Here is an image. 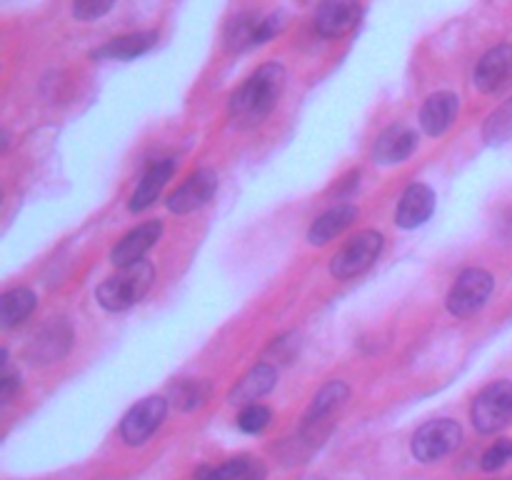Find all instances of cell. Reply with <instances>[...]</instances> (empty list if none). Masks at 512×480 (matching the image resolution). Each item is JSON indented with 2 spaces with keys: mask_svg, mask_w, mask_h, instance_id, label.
<instances>
[{
  "mask_svg": "<svg viewBox=\"0 0 512 480\" xmlns=\"http://www.w3.org/2000/svg\"><path fill=\"white\" fill-rule=\"evenodd\" d=\"M285 88V68L268 63L255 70L230 98V118L243 128L260 125L278 105Z\"/></svg>",
  "mask_w": 512,
  "mask_h": 480,
  "instance_id": "1",
  "label": "cell"
},
{
  "mask_svg": "<svg viewBox=\"0 0 512 480\" xmlns=\"http://www.w3.org/2000/svg\"><path fill=\"white\" fill-rule=\"evenodd\" d=\"M153 265L148 260H138L133 265H125L120 268V273L110 275L103 285L98 288V303L103 305L105 310H113V313H120V310L133 308L135 303L145 298V293L153 285Z\"/></svg>",
  "mask_w": 512,
  "mask_h": 480,
  "instance_id": "2",
  "label": "cell"
},
{
  "mask_svg": "<svg viewBox=\"0 0 512 480\" xmlns=\"http://www.w3.org/2000/svg\"><path fill=\"white\" fill-rule=\"evenodd\" d=\"M383 250V235L375 230H363L350 238L330 260V273L338 280H348L368 270Z\"/></svg>",
  "mask_w": 512,
  "mask_h": 480,
  "instance_id": "3",
  "label": "cell"
},
{
  "mask_svg": "<svg viewBox=\"0 0 512 480\" xmlns=\"http://www.w3.org/2000/svg\"><path fill=\"white\" fill-rule=\"evenodd\" d=\"M473 423L480 433H498L512 423V380L488 385L473 403Z\"/></svg>",
  "mask_w": 512,
  "mask_h": 480,
  "instance_id": "4",
  "label": "cell"
},
{
  "mask_svg": "<svg viewBox=\"0 0 512 480\" xmlns=\"http://www.w3.org/2000/svg\"><path fill=\"white\" fill-rule=\"evenodd\" d=\"M463 440V428L455 420H430L415 433L413 455L423 463H435L453 453Z\"/></svg>",
  "mask_w": 512,
  "mask_h": 480,
  "instance_id": "5",
  "label": "cell"
},
{
  "mask_svg": "<svg viewBox=\"0 0 512 480\" xmlns=\"http://www.w3.org/2000/svg\"><path fill=\"white\" fill-rule=\"evenodd\" d=\"M283 28V18L280 15H263L258 13H243L233 18L225 28V48L230 53H243V50L253 48V45L268 43L278 30Z\"/></svg>",
  "mask_w": 512,
  "mask_h": 480,
  "instance_id": "6",
  "label": "cell"
},
{
  "mask_svg": "<svg viewBox=\"0 0 512 480\" xmlns=\"http://www.w3.org/2000/svg\"><path fill=\"white\" fill-rule=\"evenodd\" d=\"M493 275L488 270L470 268L455 280V285L448 293V310L458 318L473 315L475 310L483 308L488 303L490 293H493Z\"/></svg>",
  "mask_w": 512,
  "mask_h": 480,
  "instance_id": "7",
  "label": "cell"
},
{
  "mask_svg": "<svg viewBox=\"0 0 512 480\" xmlns=\"http://www.w3.org/2000/svg\"><path fill=\"white\" fill-rule=\"evenodd\" d=\"M165 413H168V400L160 398V395H150L128 410V415L120 423V435L128 445L145 443L160 428Z\"/></svg>",
  "mask_w": 512,
  "mask_h": 480,
  "instance_id": "8",
  "label": "cell"
},
{
  "mask_svg": "<svg viewBox=\"0 0 512 480\" xmlns=\"http://www.w3.org/2000/svg\"><path fill=\"white\" fill-rule=\"evenodd\" d=\"M215 190H218V178H215L213 170H195L178 190L170 193L168 208L173 213H193V210L203 208L213 198Z\"/></svg>",
  "mask_w": 512,
  "mask_h": 480,
  "instance_id": "9",
  "label": "cell"
},
{
  "mask_svg": "<svg viewBox=\"0 0 512 480\" xmlns=\"http://www.w3.org/2000/svg\"><path fill=\"white\" fill-rule=\"evenodd\" d=\"M512 78V43L495 45L493 50L480 58V63L475 65V88L480 93H495V90L503 88L505 83Z\"/></svg>",
  "mask_w": 512,
  "mask_h": 480,
  "instance_id": "10",
  "label": "cell"
},
{
  "mask_svg": "<svg viewBox=\"0 0 512 480\" xmlns=\"http://www.w3.org/2000/svg\"><path fill=\"white\" fill-rule=\"evenodd\" d=\"M360 20L358 0H323L315 10V30L325 38H340Z\"/></svg>",
  "mask_w": 512,
  "mask_h": 480,
  "instance_id": "11",
  "label": "cell"
},
{
  "mask_svg": "<svg viewBox=\"0 0 512 480\" xmlns=\"http://www.w3.org/2000/svg\"><path fill=\"white\" fill-rule=\"evenodd\" d=\"M160 235H163V223H158V220L138 225V228L130 230V233L110 250V260H113L115 265H120V268L138 263V260H143V255L158 243Z\"/></svg>",
  "mask_w": 512,
  "mask_h": 480,
  "instance_id": "12",
  "label": "cell"
},
{
  "mask_svg": "<svg viewBox=\"0 0 512 480\" xmlns=\"http://www.w3.org/2000/svg\"><path fill=\"white\" fill-rule=\"evenodd\" d=\"M435 210V193L423 183L410 185L400 198L398 210H395V223L405 230H413L423 225Z\"/></svg>",
  "mask_w": 512,
  "mask_h": 480,
  "instance_id": "13",
  "label": "cell"
},
{
  "mask_svg": "<svg viewBox=\"0 0 512 480\" xmlns=\"http://www.w3.org/2000/svg\"><path fill=\"white\" fill-rule=\"evenodd\" d=\"M415 143H418V135H415L408 125H390V128L383 130L380 138L375 140V148H373L375 163H383V165L403 163V160L415 150Z\"/></svg>",
  "mask_w": 512,
  "mask_h": 480,
  "instance_id": "14",
  "label": "cell"
},
{
  "mask_svg": "<svg viewBox=\"0 0 512 480\" xmlns=\"http://www.w3.org/2000/svg\"><path fill=\"white\" fill-rule=\"evenodd\" d=\"M458 108L460 100L455 93H448V90H445V93L430 95V98L425 100L423 110H420V125H423L425 133L438 138V135H443L445 130L453 125Z\"/></svg>",
  "mask_w": 512,
  "mask_h": 480,
  "instance_id": "15",
  "label": "cell"
},
{
  "mask_svg": "<svg viewBox=\"0 0 512 480\" xmlns=\"http://www.w3.org/2000/svg\"><path fill=\"white\" fill-rule=\"evenodd\" d=\"M275 385V368L268 363H258L253 370L243 375L230 390L228 400L233 405H253L263 395H268Z\"/></svg>",
  "mask_w": 512,
  "mask_h": 480,
  "instance_id": "16",
  "label": "cell"
},
{
  "mask_svg": "<svg viewBox=\"0 0 512 480\" xmlns=\"http://www.w3.org/2000/svg\"><path fill=\"white\" fill-rule=\"evenodd\" d=\"M173 170H175V160L170 158L158 160L155 165H150V168L145 170L143 180H140L138 190L133 193L130 210H133V213H140V210H145L148 205H153L155 200H158L160 190L165 188V183H168L170 175H173Z\"/></svg>",
  "mask_w": 512,
  "mask_h": 480,
  "instance_id": "17",
  "label": "cell"
},
{
  "mask_svg": "<svg viewBox=\"0 0 512 480\" xmlns=\"http://www.w3.org/2000/svg\"><path fill=\"white\" fill-rule=\"evenodd\" d=\"M70 345V328L58 320L53 325H45L38 335H35L33 345H30V360L33 363H50V360H58L60 355L68 350Z\"/></svg>",
  "mask_w": 512,
  "mask_h": 480,
  "instance_id": "18",
  "label": "cell"
},
{
  "mask_svg": "<svg viewBox=\"0 0 512 480\" xmlns=\"http://www.w3.org/2000/svg\"><path fill=\"white\" fill-rule=\"evenodd\" d=\"M355 215H358L355 205H348V203L335 205V208H330L328 213H323L318 220H315L313 225H310L308 240L313 245L330 243L335 235H340L345 228H348L350 223H353Z\"/></svg>",
  "mask_w": 512,
  "mask_h": 480,
  "instance_id": "19",
  "label": "cell"
},
{
  "mask_svg": "<svg viewBox=\"0 0 512 480\" xmlns=\"http://www.w3.org/2000/svg\"><path fill=\"white\" fill-rule=\"evenodd\" d=\"M158 35L153 30H145V33H130L123 35V38L110 40L108 45L95 50V58H110V60H130L138 58V55L148 53L150 48L155 45Z\"/></svg>",
  "mask_w": 512,
  "mask_h": 480,
  "instance_id": "20",
  "label": "cell"
},
{
  "mask_svg": "<svg viewBox=\"0 0 512 480\" xmlns=\"http://www.w3.org/2000/svg\"><path fill=\"white\" fill-rule=\"evenodd\" d=\"M35 308V295L28 288H13L0 298V320H3V328H15L18 323H23Z\"/></svg>",
  "mask_w": 512,
  "mask_h": 480,
  "instance_id": "21",
  "label": "cell"
},
{
  "mask_svg": "<svg viewBox=\"0 0 512 480\" xmlns=\"http://www.w3.org/2000/svg\"><path fill=\"white\" fill-rule=\"evenodd\" d=\"M348 393L350 390L343 380H333V383H328L325 388H320V393L313 398V405H310L305 423L315 425L320 423V420L328 418L330 413H335V410L348 400Z\"/></svg>",
  "mask_w": 512,
  "mask_h": 480,
  "instance_id": "22",
  "label": "cell"
},
{
  "mask_svg": "<svg viewBox=\"0 0 512 480\" xmlns=\"http://www.w3.org/2000/svg\"><path fill=\"white\" fill-rule=\"evenodd\" d=\"M258 470L253 468L250 458H233L220 468H203L198 480H255Z\"/></svg>",
  "mask_w": 512,
  "mask_h": 480,
  "instance_id": "23",
  "label": "cell"
},
{
  "mask_svg": "<svg viewBox=\"0 0 512 480\" xmlns=\"http://www.w3.org/2000/svg\"><path fill=\"white\" fill-rule=\"evenodd\" d=\"M210 395V385L205 380H183V383L173 385L170 398L180 410H193L203 405Z\"/></svg>",
  "mask_w": 512,
  "mask_h": 480,
  "instance_id": "24",
  "label": "cell"
},
{
  "mask_svg": "<svg viewBox=\"0 0 512 480\" xmlns=\"http://www.w3.org/2000/svg\"><path fill=\"white\" fill-rule=\"evenodd\" d=\"M485 140L488 145H503L512 140V98L505 100L485 123Z\"/></svg>",
  "mask_w": 512,
  "mask_h": 480,
  "instance_id": "25",
  "label": "cell"
},
{
  "mask_svg": "<svg viewBox=\"0 0 512 480\" xmlns=\"http://www.w3.org/2000/svg\"><path fill=\"white\" fill-rule=\"evenodd\" d=\"M270 410L265 408V405H245L243 413L238 415V428L243 430V433H260V430H265L270 425Z\"/></svg>",
  "mask_w": 512,
  "mask_h": 480,
  "instance_id": "26",
  "label": "cell"
},
{
  "mask_svg": "<svg viewBox=\"0 0 512 480\" xmlns=\"http://www.w3.org/2000/svg\"><path fill=\"white\" fill-rule=\"evenodd\" d=\"M510 460H512V440H498V443L490 445V448L485 450L480 465H483V470L493 473V470H500L503 465H508Z\"/></svg>",
  "mask_w": 512,
  "mask_h": 480,
  "instance_id": "27",
  "label": "cell"
},
{
  "mask_svg": "<svg viewBox=\"0 0 512 480\" xmlns=\"http://www.w3.org/2000/svg\"><path fill=\"white\" fill-rule=\"evenodd\" d=\"M115 5V0H73V15L78 20H98Z\"/></svg>",
  "mask_w": 512,
  "mask_h": 480,
  "instance_id": "28",
  "label": "cell"
},
{
  "mask_svg": "<svg viewBox=\"0 0 512 480\" xmlns=\"http://www.w3.org/2000/svg\"><path fill=\"white\" fill-rule=\"evenodd\" d=\"M20 388V375L15 373L8 365V360H3V378H0V400L10 403V398L15 395V390Z\"/></svg>",
  "mask_w": 512,
  "mask_h": 480,
  "instance_id": "29",
  "label": "cell"
}]
</instances>
